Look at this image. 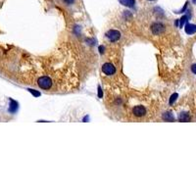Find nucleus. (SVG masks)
Wrapping results in <instances>:
<instances>
[{
  "label": "nucleus",
  "mask_w": 196,
  "mask_h": 196,
  "mask_svg": "<svg viewBox=\"0 0 196 196\" xmlns=\"http://www.w3.org/2000/svg\"><path fill=\"white\" fill-rule=\"evenodd\" d=\"M37 84L42 89H49L52 86V80L48 77H41L37 80Z\"/></svg>",
  "instance_id": "1"
},
{
  "label": "nucleus",
  "mask_w": 196,
  "mask_h": 196,
  "mask_svg": "<svg viewBox=\"0 0 196 196\" xmlns=\"http://www.w3.org/2000/svg\"><path fill=\"white\" fill-rule=\"evenodd\" d=\"M106 36L108 37V39L110 41H117V40L120 39L121 37V33L119 31H116V29H110L109 31H107Z\"/></svg>",
  "instance_id": "2"
},
{
  "label": "nucleus",
  "mask_w": 196,
  "mask_h": 196,
  "mask_svg": "<svg viewBox=\"0 0 196 196\" xmlns=\"http://www.w3.org/2000/svg\"><path fill=\"white\" fill-rule=\"evenodd\" d=\"M102 70H103L104 74H106L107 76H112L116 73V68L111 63H105L102 66Z\"/></svg>",
  "instance_id": "3"
},
{
  "label": "nucleus",
  "mask_w": 196,
  "mask_h": 196,
  "mask_svg": "<svg viewBox=\"0 0 196 196\" xmlns=\"http://www.w3.org/2000/svg\"><path fill=\"white\" fill-rule=\"evenodd\" d=\"M164 29H165V27H164L163 24H161V23H154L151 26V31L155 36H158V34L162 33L164 31Z\"/></svg>",
  "instance_id": "4"
},
{
  "label": "nucleus",
  "mask_w": 196,
  "mask_h": 196,
  "mask_svg": "<svg viewBox=\"0 0 196 196\" xmlns=\"http://www.w3.org/2000/svg\"><path fill=\"white\" fill-rule=\"evenodd\" d=\"M133 113L136 117H142L146 114V110L143 106L138 105V106H135V108L133 109Z\"/></svg>",
  "instance_id": "5"
},
{
  "label": "nucleus",
  "mask_w": 196,
  "mask_h": 196,
  "mask_svg": "<svg viewBox=\"0 0 196 196\" xmlns=\"http://www.w3.org/2000/svg\"><path fill=\"white\" fill-rule=\"evenodd\" d=\"M185 33L187 34H193L196 33V26L191 25V24H188L185 27Z\"/></svg>",
  "instance_id": "6"
},
{
  "label": "nucleus",
  "mask_w": 196,
  "mask_h": 196,
  "mask_svg": "<svg viewBox=\"0 0 196 196\" xmlns=\"http://www.w3.org/2000/svg\"><path fill=\"white\" fill-rule=\"evenodd\" d=\"M121 2V4H123V6H128V7H133L135 4V0H119Z\"/></svg>",
  "instance_id": "7"
},
{
  "label": "nucleus",
  "mask_w": 196,
  "mask_h": 196,
  "mask_svg": "<svg viewBox=\"0 0 196 196\" xmlns=\"http://www.w3.org/2000/svg\"><path fill=\"white\" fill-rule=\"evenodd\" d=\"M11 101V103H10V107H9V111L10 112H12V113H14V112H16L17 111V109H18V103L16 101H14V100H10Z\"/></svg>",
  "instance_id": "8"
},
{
  "label": "nucleus",
  "mask_w": 196,
  "mask_h": 196,
  "mask_svg": "<svg viewBox=\"0 0 196 196\" xmlns=\"http://www.w3.org/2000/svg\"><path fill=\"white\" fill-rule=\"evenodd\" d=\"M163 120L167 121V122H173V121L174 120V116L171 114L170 112H167V113H165V114L163 115Z\"/></svg>",
  "instance_id": "9"
},
{
  "label": "nucleus",
  "mask_w": 196,
  "mask_h": 196,
  "mask_svg": "<svg viewBox=\"0 0 196 196\" xmlns=\"http://www.w3.org/2000/svg\"><path fill=\"white\" fill-rule=\"evenodd\" d=\"M189 120H190V117L186 113H181V114L179 115V121H181V122H188Z\"/></svg>",
  "instance_id": "10"
},
{
  "label": "nucleus",
  "mask_w": 196,
  "mask_h": 196,
  "mask_svg": "<svg viewBox=\"0 0 196 196\" xmlns=\"http://www.w3.org/2000/svg\"><path fill=\"white\" fill-rule=\"evenodd\" d=\"M178 96H179V95H178V93H174V94L171 96V98H170V102H169V103H170L171 105H172V104H174V102L176 100V98H178Z\"/></svg>",
  "instance_id": "11"
},
{
  "label": "nucleus",
  "mask_w": 196,
  "mask_h": 196,
  "mask_svg": "<svg viewBox=\"0 0 196 196\" xmlns=\"http://www.w3.org/2000/svg\"><path fill=\"white\" fill-rule=\"evenodd\" d=\"M29 92L31 93L33 96H36V97H38V96H40V92H38V91L34 90V89H28Z\"/></svg>",
  "instance_id": "12"
},
{
  "label": "nucleus",
  "mask_w": 196,
  "mask_h": 196,
  "mask_svg": "<svg viewBox=\"0 0 196 196\" xmlns=\"http://www.w3.org/2000/svg\"><path fill=\"white\" fill-rule=\"evenodd\" d=\"M186 21H187V17H186V16H183V17L181 19V25H179V27H181V28H182V27H183V25H184V23L186 22Z\"/></svg>",
  "instance_id": "13"
},
{
  "label": "nucleus",
  "mask_w": 196,
  "mask_h": 196,
  "mask_svg": "<svg viewBox=\"0 0 196 196\" xmlns=\"http://www.w3.org/2000/svg\"><path fill=\"white\" fill-rule=\"evenodd\" d=\"M102 96H103V92H102V89L100 86H98V97L99 98H102Z\"/></svg>",
  "instance_id": "14"
},
{
  "label": "nucleus",
  "mask_w": 196,
  "mask_h": 196,
  "mask_svg": "<svg viewBox=\"0 0 196 196\" xmlns=\"http://www.w3.org/2000/svg\"><path fill=\"white\" fill-rule=\"evenodd\" d=\"M64 2H65L66 4H68V5H70V4H73L74 2H75V0H63Z\"/></svg>",
  "instance_id": "15"
},
{
  "label": "nucleus",
  "mask_w": 196,
  "mask_h": 196,
  "mask_svg": "<svg viewBox=\"0 0 196 196\" xmlns=\"http://www.w3.org/2000/svg\"><path fill=\"white\" fill-rule=\"evenodd\" d=\"M191 71H192V73H194L196 75V64L191 66Z\"/></svg>",
  "instance_id": "16"
},
{
  "label": "nucleus",
  "mask_w": 196,
  "mask_h": 196,
  "mask_svg": "<svg viewBox=\"0 0 196 196\" xmlns=\"http://www.w3.org/2000/svg\"><path fill=\"white\" fill-rule=\"evenodd\" d=\"M98 49H99V52H100L101 54H103V52H104V46H102V45H101V46H99Z\"/></svg>",
  "instance_id": "17"
},
{
  "label": "nucleus",
  "mask_w": 196,
  "mask_h": 196,
  "mask_svg": "<svg viewBox=\"0 0 196 196\" xmlns=\"http://www.w3.org/2000/svg\"><path fill=\"white\" fill-rule=\"evenodd\" d=\"M149 1H153V0H149Z\"/></svg>",
  "instance_id": "18"
},
{
  "label": "nucleus",
  "mask_w": 196,
  "mask_h": 196,
  "mask_svg": "<svg viewBox=\"0 0 196 196\" xmlns=\"http://www.w3.org/2000/svg\"><path fill=\"white\" fill-rule=\"evenodd\" d=\"M194 2H196V0H194Z\"/></svg>",
  "instance_id": "19"
}]
</instances>
